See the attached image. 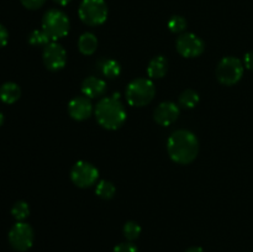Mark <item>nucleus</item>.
<instances>
[{
    "mask_svg": "<svg viewBox=\"0 0 253 252\" xmlns=\"http://www.w3.org/2000/svg\"><path fill=\"white\" fill-rule=\"evenodd\" d=\"M53 1L57 2L58 5H62V6H66V5H68L72 0H53Z\"/></svg>",
    "mask_w": 253,
    "mask_h": 252,
    "instance_id": "nucleus-29",
    "label": "nucleus"
},
{
    "mask_svg": "<svg viewBox=\"0 0 253 252\" xmlns=\"http://www.w3.org/2000/svg\"><path fill=\"white\" fill-rule=\"evenodd\" d=\"M99 68H100L101 73L108 78H116L121 73L120 63L115 59H103L99 63Z\"/></svg>",
    "mask_w": 253,
    "mask_h": 252,
    "instance_id": "nucleus-17",
    "label": "nucleus"
},
{
    "mask_svg": "<svg viewBox=\"0 0 253 252\" xmlns=\"http://www.w3.org/2000/svg\"><path fill=\"white\" fill-rule=\"evenodd\" d=\"M35 234L32 227L24 221H17L9 231V242L14 250L25 252L34 245Z\"/></svg>",
    "mask_w": 253,
    "mask_h": 252,
    "instance_id": "nucleus-7",
    "label": "nucleus"
},
{
    "mask_svg": "<svg viewBox=\"0 0 253 252\" xmlns=\"http://www.w3.org/2000/svg\"><path fill=\"white\" fill-rule=\"evenodd\" d=\"M156 88L150 78L133 79L126 88V99L132 106H145L153 100Z\"/></svg>",
    "mask_w": 253,
    "mask_h": 252,
    "instance_id": "nucleus-3",
    "label": "nucleus"
},
{
    "mask_svg": "<svg viewBox=\"0 0 253 252\" xmlns=\"http://www.w3.org/2000/svg\"><path fill=\"white\" fill-rule=\"evenodd\" d=\"M42 58L47 69L59 71L66 66L67 52L62 44H59L57 41H52L47 46H44Z\"/></svg>",
    "mask_w": 253,
    "mask_h": 252,
    "instance_id": "nucleus-10",
    "label": "nucleus"
},
{
    "mask_svg": "<svg viewBox=\"0 0 253 252\" xmlns=\"http://www.w3.org/2000/svg\"><path fill=\"white\" fill-rule=\"evenodd\" d=\"M199 103V94L193 89H187L179 96V105L185 109H193Z\"/></svg>",
    "mask_w": 253,
    "mask_h": 252,
    "instance_id": "nucleus-18",
    "label": "nucleus"
},
{
    "mask_svg": "<svg viewBox=\"0 0 253 252\" xmlns=\"http://www.w3.org/2000/svg\"><path fill=\"white\" fill-rule=\"evenodd\" d=\"M78 48L81 53L90 56L98 48V39L91 32H84L78 40Z\"/></svg>",
    "mask_w": 253,
    "mask_h": 252,
    "instance_id": "nucleus-16",
    "label": "nucleus"
},
{
    "mask_svg": "<svg viewBox=\"0 0 253 252\" xmlns=\"http://www.w3.org/2000/svg\"><path fill=\"white\" fill-rule=\"evenodd\" d=\"M185 252H204V250L199 246H193V247H189Z\"/></svg>",
    "mask_w": 253,
    "mask_h": 252,
    "instance_id": "nucleus-28",
    "label": "nucleus"
},
{
    "mask_svg": "<svg viewBox=\"0 0 253 252\" xmlns=\"http://www.w3.org/2000/svg\"><path fill=\"white\" fill-rule=\"evenodd\" d=\"M68 113L74 120H86L93 113V104L86 96H76L68 103Z\"/></svg>",
    "mask_w": 253,
    "mask_h": 252,
    "instance_id": "nucleus-12",
    "label": "nucleus"
},
{
    "mask_svg": "<svg viewBox=\"0 0 253 252\" xmlns=\"http://www.w3.org/2000/svg\"><path fill=\"white\" fill-rule=\"evenodd\" d=\"M177 51L185 58H194L204 52V41L193 32H183L177 39Z\"/></svg>",
    "mask_w": 253,
    "mask_h": 252,
    "instance_id": "nucleus-9",
    "label": "nucleus"
},
{
    "mask_svg": "<svg viewBox=\"0 0 253 252\" xmlns=\"http://www.w3.org/2000/svg\"><path fill=\"white\" fill-rule=\"evenodd\" d=\"M113 252H138V250L132 242L127 241V242H123V244H119L118 246L114 247Z\"/></svg>",
    "mask_w": 253,
    "mask_h": 252,
    "instance_id": "nucleus-24",
    "label": "nucleus"
},
{
    "mask_svg": "<svg viewBox=\"0 0 253 252\" xmlns=\"http://www.w3.org/2000/svg\"><path fill=\"white\" fill-rule=\"evenodd\" d=\"M49 42H52V40L42 29L34 30L29 35V43L32 44V46H47Z\"/></svg>",
    "mask_w": 253,
    "mask_h": 252,
    "instance_id": "nucleus-21",
    "label": "nucleus"
},
{
    "mask_svg": "<svg viewBox=\"0 0 253 252\" xmlns=\"http://www.w3.org/2000/svg\"><path fill=\"white\" fill-rule=\"evenodd\" d=\"M21 96V89L14 82H6L0 86V100L5 104H14Z\"/></svg>",
    "mask_w": 253,
    "mask_h": 252,
    "instance_id": "nucleus-15",
    "label": "nucleus"
},
{
    "mask_svg": "<svg viewBox=\"0 0 253 252\" xmlns=\"http://www.w3.org/2000/svg\"><path fill=\"white\" fill-rule=\"evenodd\" d=\"M99 170L95 166L85 161H78L76 165L72 167L71 179L77 187L79 188H89L98 182Z\"/></svg>",
    "mask_w": 253,
    "mask_h": 252,
    "instance_id": "nucleus-8",
    "label": "nucleus"
},
{
    "mask_svg": "<svg viewBox=\"0 0 253 252\" xmlns=\"http://www.w3.org/2000/svg\"><path fill=\"white\" fill-rule=\"evenodd\" d=\"M168 29L173 34H182L187 29V20L180 15H174L168 20Z\"/></svg>",
    "mask_w": 253,
    "mask_h": 252,
    "instance_id": "nucleus-22",
    "label": "nucleus"
},
{
    "mask_svg": "<svg viewBox=\"0 0 253 252\" xmlns=\"http://www.w3.org/2000/svg\"><path fill=\"white\" fill-rule=\"evenodd\" d=\"M120 94L106 96L99 100L95 106V116L98 123L106 130H118L126 120L125 106L120 101Z\"/></svg>",
    "mask_w": 253,
    "mask_h": 252,
    "instance_id": "nucleus-2",
    "label": "nucleus"
},
{
    "mask_svg": "<svg viewBox=\"0 0 253 252\" xmlns=\"http://www.w3.org/2000/svg\"><path fill=\"white\" fill-rule=\"evenodd\" d=\"M2 123H4V114H2L1 111H0V126L2 125Z\"/></svg>",
    "mask_w": 253,
    "mask_h": 252,
    "instance_id": "nucleus-30",
    "label": "nucleus"
},
{
    "mask_svg": "<svg viewBox=\"0 0 253 252\" xmlns=\"http://www.w3.org/2000/svg\"><path fill=\"white\" fill-rule=\"evenodd\" d=\"M106 83L98 77H88L82 82V93L89 99L98 98L105 93Z\"/></svg>",
    "mask_w": 253,
    "mask_h": 252,
    "instance_id": "nucleus-13",
    "label": "nucleus"
},
{
    "mask_svg": "<svg viewBox=\"0 0 253 252\" xmlns=\"http://www.w3.org/2000/svg\"><path fill=\"white\" fill-rule=\"evenodd\" d=\"M42 30L52 41L63 39L69 32L68 16L58 9L48 10L42 17Z\"/></svg>",
    "mask_w": 253,
    "mask_h": 252,
    "instance_id": "nucleus-4",
    "label": "nucleus"
},
{
    "mask_svg": "<svg viewBox=\"0 0 253 252\" xmlns=\"http://www.w3.org/2000/svg\"><path fill=\"white\" fill-rule=\"evenodd\" d=\"M21 4L29 10H37L46 2V0H20Z\"/></svg>",
    "mask_w": 253,
    "mask_h": 252,
    "instance_id": "nucleus-25",
    "label": "nucleus"
},
{
    "mask_svg": "<svg viewBox=\"0 0 253 252\" xmlns=\"http://www.w3.org/2000/svg\"><path fill=\"white\" fill-rule=\"evenodd\" d=\"M179 106L173 101H163L153 111V119L161 126H169L179 116Z\"/></svg>",
    "mask_w": 253,
    "mask_h": 252,
    "instance_id": "nucleus-11",
    "label": "nucleus"
},
{
    "mask_svg": "<svg viewBox=\"0 0 253 252\" xmlns=\"http://www.w3.org/2000/svg\"><path fill=\"white\" fill-rule=\"evenodd\" d=\"M167 151L175 163L189 165L197 158L199 152V141L192 131L177 130L168 138Z\"/></svg>",
    "mask_w": 253,
    "mask_h": 252,
    "instance_id": "nucleus-1",
    "label": "nucleus"
},
{
    "mask_svg": "<svg viewBox=\"0 0 253 252\" xmlns=\"http://www.w3.org/2000/svg\"><path fill=\"white\" fill-rule=\"evenodd\" d=\"M244 64L247 69L253 72V51L247 52L245 54V58H244Z\"/></svg>",
    "mask_w": 253,
    "mask_h": 252,
    "instance_id": "nucleus-27",
    "label": "nucleus"
},
{
    "mask_svg": "<svg viewBox=\"0 0 253 252\" xmlns=\"http://www.w3.org/2000/svg\"><path fill=\"white\" fill-rule=\"evenodd\" d=\"M244 63L236 57H224L216 67V77L224 85H234L241 81L244 76Z\"/></svg>",
    "mask_w": 253,
    "mask_h": 252,
    "instance_id": "nucleus-6",
    "label": "nucleus"
},
{
    "mask_svg": "<svg viewBox=\"0 0 253 252\" xmlns=\"http://www.w3.org/2000/svg\"><path fill=\"white\" fill-rule=\"evenodd\" d=\"M7 41H9V32L4 25L0 24V48L6 46Z\"/></svg>",
    "mask_w": 253,
    "mask_h": 252,
    "instance_id": "nucleus-26",
    "label": "nucleus"
},
{
    "mask_svg": "<svg viewBox=\"0 0 253 252\" xmlns=\"http://www.w3.org/2000/svg\"><path fill=\"white\" fill-rule=\"evenodd\" d=\"M115 185L113 184L109 180H100V182L96 184L95 193L98 197L103 198V199H111V198L115 195Z\"/></svg>",
    "mask_w": 253,
    "mask_h": 252,
    "instance_id": "nucleus-19",
    "label": "nucleus"
},
{
    "mask_svg": "<svg viewBox=\"0 0 253 252\" xmlns=\"http://www.w3.org/2000/svg\"><path fill=\"white\" fill-rule=\"evenodd\" d=\"M168 71V61L163 56H156L150 61L147 74L150 79H160L166 76Z\"/></svg>",
    "mask_w": 253,
    "mask_h": 252,
    "instance_id": "nucleus-14",
    "label": "nucleus"
},
{
    "mask_svg": "<svg viewBox=\"0 0 253 252\" xmlns=\"http://www.w3.org/2000/svg\"><path fill=\"white\" fill-rule=\"evenodd\" d=\"M11 215L17 221H24L30 215V207L24 200H19L11 208Z\"/></svg>",
    "mask_w": 253,
    "mask_h": 252,
    "instance_id": "nucleus-20",
    "label": "nucleus"
},
{
    "mask_svg": "<svg viewBox=\"0 0 253 252\" xmlns=\"http://www.w3.org/2000/svg\"><path fill=\"white\" fill-rule=\"evenodd\" d=\"M141 226L136 221H127L124 225V236L126 237L127 241H133V240L138 239V236L141 235Z\"/></svg>",
    "mask_w": 253,
    "mask_h": 252,
    "instance_id": "nucleus-23",
    "label": "nucleus"
},
{
    "mask_svg": "<svg viewBox=\"0 0 253 252\" xmlns=\"http://www.w3.org/2000/svg\"><path fill=\"white\" fill-rule=\"evenodd\" d=\"M108 12L105 0H83L78 9L81 20L89 26L103 25L108 19Z\"/></svg>",
    "mask_w": 253,
    "mask_h": 252,
    "instance_id": "nucleus-5",
    "label": "nucleus"
}]
</instances>
